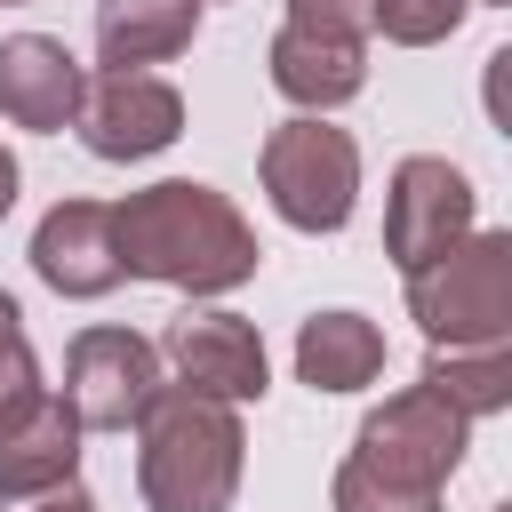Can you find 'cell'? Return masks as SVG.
I'll use <instances>...</instances> for the list:
<instances>
[{
    "label": "cell",
    "mask_w": 512,
    "mask_h": 512,
    "mask_svg": "<svg viewBox=\"0 0 512 512\" xmlns=\"http://www.w3.org/2000/svg\"><path fill=\"white\" fill-rule=\"evenodd\" d=\"M112 240H120L128 280H160V288H184V296H224V288L256 280V256H264L248 216L216 184H192V176L128 192L112 208Z\"/></svg>",
    "instance_id": "obj_1"
},
{
    "label": "cell",
    "mask_w": 512,
    "mask_h": 512,
    "mask_svg": "<svg viewBox=\"0 0 512 512\" xmlns=\"http://www.w3.org/2000/svg\"><path fill=\"white\" fill-rule=\"evenodd\" d=\"M248 464V432L232 400H208L192 384H160L136 416V488L152 512H232Z\"/></svg>",
    "instance_id": "obj_2"
},
{
    "label": "cell",
    "mask_w": 512,
    "mask_h": 512,
    "mask_svg": "<svg viewBox=\"0 0 512 512\" xmlns=\"http://www.w3.org/2000/svg\"><path fill=\"white\" fill-rule=\"evenodd\" d=\"M408 280V312L424 344H504L512 336V232H464L456 248L424 256Z\"/></svg>",
    "instance_id": "obj_3"
},
{
    "label": "cell",
    "mask_w": 512,
    "mask_h": 512,
    "mask_svg": "<svg viewBox=\"0 0 512 512\" xmlns=\"http://www.w3.org/2000/svg\"><path fill=\"white\" fill-rule=\"evenodd\" d=\"M264 168V192L280 208V224L296 232H344L352 224V200H360V144L344 128H328L320 112H296L264 136L256 152Z\"/></svg>",
    "instance_id": "obj_4"
},
{
    "label": "cell",
    "mask_w": 512,
    "mask_h": 512,
    "mask_svg": "<svg viewBox=\"0 0 512 512\" xmlns=\"http://www.w3.org/2000/svg\"><path fill=\"white\" fill-rule=\"evenodd\" d=\"M464 448H472V416L416 376L408 392H392L384 408L360 416L352 464H368V472H384V480H400V488H432V496H440V488L456 480Z\"/></svg>",
    "instance_id": "obj_5"
},
{
    "label": "cell",
    "mask_w": 512,
    "mask_h": 512,
    "mask_svg": "<svg viewBox=\"0 0 512 512\" xmlns=\"http://www.w3.org/2000/svg\"><path fill=\"white\" fill-rule=\"evenodd\" d=\"M160 392V344L136 328H80L64 352V400L80 432H136Z\"/></svg>",
    "instance_id": "obj_6"
},
{
    "label": "cell",
    "mask_w": 512,
    "mask_h": 512,
    "mask_svg": "<svg viewBox=\"0 0 512 512\" xmlns=\"http://www.w3.org/2000/svg\"><path fill=\"white\" fill-rule=\"evenodd\" d=\"M464 232H472V176L440 152H408L384 192V256L400 272H416L424 256L456 248Z\"/></svg>",
    "instance_id": "obj_7"
},
{
    "label": "cell",
    "mask_w": 512,
    "mask_h": 512,
    "mask_svg": "<svg viewBox=\"0 0 512 512\" xmlns=\"http://www.w3.org/2000/svg\"><path fill=\"white\" fill-rule=\"evenodd\" d=\"M80 144L96 160H152L184 136V96L160 80V72H96L80 88V112H72Z\"/></svg>",
    "instance_id": "obj_8"
},
{
    "label": "cell",
    "mask_w": 512,
    "mask_h": 512,
    "mask_svg": "<svg viewBox=\"0 0 512 512\" xmlns=\"http://www.w3.org/2000/svg\"><path fill=\"white\" fill-rule=\"evenodd\" d=\"M160 360L176 368V384H192L208 400H232V408L240 400H264V384H272L264 336L240 312H176L168 336H160Z\"/></svg>",
    "instance_id": "obj_9"
},
{
    "label": "cell",
    "mask_w": 512,
    "mask_h": 512,
    "mask_svg": "<svg viewBox=\"0 0 512 512\" xmlns=\"http://www.w3.org/2000/svg\"><path fill=\"white\" fill-rule=\"evenodd\" d=\"M56 480H80V416L64 392L32 384L0 408V496H32Z\"/></svg>",
    "instance_id": "obj_10"
},
{
    "label": "cell",
    "mask_w": 512,
    "mask_h": 512,
    "mask_svg": "<svg viewBox=\"0 0 512 512\" xmlns=\"http://www.w3.org/2000/svg\"><path fill=\"white\" fill-rule=\"evenodd\" d=\"M32 272L56 288V296H112L128 272H120V240H112V208L104 200H56L32 232Z\"/></svg>",
    "instance_id": "obj_11"
},
{
    "label": "cell",
    "mask_w": 512,
    "mask_h": 512,
    "mask_svg": "<svg viewBox=\"0 0 512 512\" xmlns=\"http://www.w3.org/2000/svg\"><path fill=\"white\" fill-rule=\"evenodd\" d=\"M80 88H88V72L64 40H48V32L0 40V120H16L32 136H56V128H72Z\"/></svg>",
    "instance_id": "obj_12"
},
{
    "label": "cell",
    "mask_w": 512,
    "mask_h": 512,
    "mask_svg": "<svg viewBox=\"0 0 512 512\" xmlns=\"http://www.w3.org/2000/svg\"><path fill=\"white\" fill-rule=\"evenodd\" d=\"M272 88L296 104V112H336L368 88V40H336V32H304V24H280L272 40Z\"/></svg>",
    "instance_id": "obj_13"
},
{
    "label": "cell",
    "mask_w": 512,
    "mask_h": 512,
    "mask_svg": "<svg viewBox=\"0 0 512 512\" xmlns=\"http://www.w3.org/2000/svg\"><path fill=\"white\" fill-rule=\"evenodd\" d=\"M200 32V0H96V56L104 72H144L184 56Z\"/></svg>",
    "instance_id": "obj_14"
},
{
    "label": "cell",
    "mask_w": 512,
    "mask_h": 512,
    "mask_svg": "<svg viewBox=\"0 0 512 512\" xmlns=\"http://www.w3.org/2000/svg\"><path fill=\"white\" fill-rule=\"evenodd\" d=\"M296 376L312 392H368L384 376V328L360 312H312L296 328Z\"/></svg>",
    "instance_id": "obj_15"
},
{
    "label": "cell",
    "mask_w": 512,
    "mask_h": 512,
    "mask_svg": "<svg viewBox=\"0 0 512 512\" xmlns=\"http://www.w3.org/2000/svg\"><path fill=\"white\" fill-rule=\"evenodd\" d=\"M424 384H432L440 400H456L464 416L512 408V336H504V344H432Z\"/></svg>",
    "instance_id": "obj_16"
},
{
    "label": "cell",
    "mask_w": 512,
    "mask_h": 512,
    "mask_svg": "<svg viewBox=\"0 0 512 512\" xmlns=\"http://www.w3.org/2000/svg\"><path fill=\"white\" fill-rule=\"evenodd\" d=\"M328 504H336V512H440L432 488H400V480H384V472H368V464H352V456L336 464Z\"/></svg>",
    "instance_id": "obj_17"
},
{
    "label": "cell",
    "mask_w": 512,
    "mask_h": 512,
    "mask_svg": "<svg viewBox=\"0 0 512 512\" xmlns=\"http://www.w3.org/2000/svg\"><path fill=\"white\" fill-rule=\"evenodd\" d=\"M464 8L472 0H376V32L400 40V48H432L464 24Z\"/></svg>",
    "instance_id": "obj_18"
},
{
    "label": "cell",
    "mask_w": 512,
    "mask_h": 512,
    "mask_svg": "<svg viewBox=\"0 0 512 512\" xmlns=\"http://www.w3.org/2000/svg\"><path fill=\"white\" fill-rule=\"evenodd\" d=\"M32 384H40V360H32V336H24L16 296L0 288V408H8V400H24Z\"/></svg>",
    "instance_id": "obj_19"
},
{
    "label": "cell",
    "mask_w": 512,
    "mask_h": 512,
    "mask_svg": "<svg viewBox=\"0 0 512 512\" xmlns=\"http://www.w3.org/2000/svg\"><path fill=\"white\" fill-rule=\"evenodd\" d=\"M288 24L336 32V40H368L376 32V0H288Z\"/></svg>",
    "instance_id": "obj_20"
},
{
    "label": "cell",
    "mask_w": 512,
    "mask_h": 512,
    "mask_svg": "<svg viewBox=\"0 0 512 512\" xmlns=\"http://www.w3.org/2000/svg\"><path fill=\"white\" fill-rule=\"evenodd\" d=\"M0 512H96V496L80 480H56V488H32V496H0Z\"/></svg>",
    "instance_id": "obj_21"
},
{
    "label": "cell",
    "mask_w": 512,
    "mask_h": 512,
    "mask_svg": "<svg viewBox=\"0 0 512 512\" xmlns=\"http://www.w3.org/2000/svg\"><path fill=\"white\" fill-rule=\"evenodd\" d=\"M8 208H16V152L0 144V216H8Z\"/></svg>",
    "instance_id": "obj_22"
},
{
    "label": "cell",
    "mask_w": 512,
    "mask_h": 512,
    "mask_svg": "<svg viewBox=\"0 0 512 512\" xmlns=\"http://www.w3.org/2000/svg\"><path fill=\"white\" fill-rule=\"evenodd\" d=\"M472 8H504V0H472Z\"/></svg>",
    "instance_id": "obj_23"
},
{
    "label": "cell",
    "mask_w": 512,
    "mask_h": 512,
    "mask_svg": "<svg viewBox=\"0 0 512 512\" xmlns=\"http://www.w3.org/2000/svg\"><path fill=\"white\" fill-rule=\"evenodd\" d=\"M496 512H512V504H496Z\"/></svg>",
    "instance_id": "obj_24"
}]
</instances>
